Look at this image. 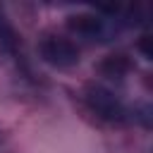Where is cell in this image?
Segmentation results:
<instances>
[{"instance_id":"277c9868","label":"cell","mask_w":153,"mask_h":153,"mask_svg":"<svg viewBox=\"0 0 153 153\" xmlns=\"http://www.w3.org/2000/svg\"><path fill=\"white\" fill-rule=\"evenodd\" d=\"M0 57L24 79H33V72H31V65L24 55V48H22V41L14 31V26L10 24V19L5 17V12L0 10Z\"/></svg>"},{"instance_id":"5b68a950","label":"cell","mask_w":153,"mask_h":153,"mask_svg":"<svg viewBox=\"0 0 153 153\" xmlns=\"http://www.w3.org/2000/svg\"><path fill=\"white\" fill-rule=\"evenodd\" d=\"M129 60L124 57V55H108L105 60H103V65H100V72H103V76H108V79H122L127 72H129Z\"/></svg>"},{"instance_id":"8992f818","label":"cell","mask_w":153,"mask_h":153,"mask_svg":"<svg viewBox=\"0 0 153 153\" xmlns=\"http://www.w3.org/2000/svg\"><path fill=\"white\" fill-rule=\"evenodd\" d=\"M0 153H10V141H7V134L0 129Z\"/></svg>"},{"instance_id":"7a4b0ae2","label":"cell","mask_w":153,"mask_h":153,"mask_svg":"<svg viewBox=\"0 0 153 153\" xmlns=\"http://www.w3.org/2000/svg\"><path fill=\"white\" fill-rule=\"evenodd\" d=\"M81 105L84 110L103 124L110 127H127L134 124V105H129L115 88L100 81H91L81 88Z\"/></svg>"},{"instance_id":"3957f363","label":"cell","mask_w":153,"mask_h":153,"mask_svg":"<svg viewBox=\"0 0 153 153\" xmlns=\"http://www.w3.org/2000/svg\"><path fill=\"white\" fill-rule=\"evenodd\" d=\"M36 55L41 62L55 69H72L81 60L79 43H74L65 31H45L38 36Z\"/></svg>"},{"instance_id":"6da1fadb","label":"cell","mask_w":153,"mask_h":153,"mask_svg":"<svg viewBox=\"0 0 153 153\" xmlns=\"http://www.w3.org/2000/svg\"><path fill=\"white\" fill-rule=\"evenodd\" d=\"M124 29L127 26L117 17L115 7L81 10V12H74L65 19V33L74 43L105 45V43H112Z\"/></svg>"}]
</instances>
